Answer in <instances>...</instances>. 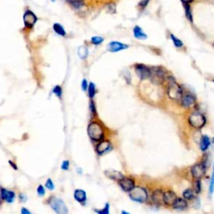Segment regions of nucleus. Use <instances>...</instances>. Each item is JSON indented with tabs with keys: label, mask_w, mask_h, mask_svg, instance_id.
<instances>
[{
	"label": "nucleus",
	"mask_w": 214,
	"mask_h": 214,
	"mask_svg": "<svg viewBox=\"0 0 214 214\" xmlns=\"http://www.w3.org/2000/svg\"><path fill=\"white\" fill-rule=\"evenodd\" d=\"M130 197L135 202H144L148 198V193L144 187H134L130 191Z\"/></svg>",
	"instance_id": "nucleus-3"
},
{
	"label": "nucleus",
	"mask_w": 214,
	"mask_h": 214,
	"mask_svg": "<svg viewBox=\"0 0 214 214\" xmlns=\"http://www.w3.org/2000/svg\"><path fill=\"white\" fill-rule=\"evenodd\" d=\"M171 40H172L173 44H174L176 48H182V47L183 46L182 41L181 40H179L178 38H177V37L175 36L174 34H171Z\"/></svg>",
	"instance_id": "nucleus-28"
},
{
	"label": "nucleus",
	"mask_w": 214,
	"mask_h": 214,
	"mask_svg": "<svg viewBox=\"0 0 214 214\" xmlns=\"http://www.w3.org/2000/svg\"><path fill=\"white\" fill-rule=\"evenodd\" d=\"M53 29H54V31H55L56 34L60 35V36L64 37L66 35V31L64 29V28L60 24H59V23L54 24V25H53Z\"/></svg>",
	"instance_id": "nucleus-23"
},
{
	"label": "nucleus",
	"mask_w": 214,
	"mask_h": 214,
	"mask_svg": "<svg viewBox=\"0 0 214 214\" xmlns=\"http://www.w3.org/2000/svg\"><path fill=\"white\" fill-rule=\"evenodd\" d=\"M105 173L108 178H110V179H113V180L120 181L122 178H124V176H123L121 172L115 171V170H106L105 171Z\"/></svg>",
	"instance_id": "nucleus-17"
},
{
	"label": "nucleus",
	"mask_w": 214,
	"mask_h": 214,
	"mask_svg": "<svg viewBox=\"0 0 214 214\" xmlns=\"http://www.w3.org/2000/svg\"><path fill=\"white\" fill-rule=\"evenodd\" d=\"M184 199L186 200H192L195 197V192L192 189H186L182 193Z\"/></svg>",
	"instance_id": "nucleus-26"
},
{
	"label": "nucleus",
	"mask_w": 214,
	"mask_h": 214,
	"mask_svg": "<svg viewBox=\"0 0 214 214\" xmlns=\"http://www.w3.org/2000/svg\"><path fill=\"white\" fill-rule=\"evenodd\" d=\"M21 212H22V213H24V214H29V213H30V212L28 211L27 209H25V208H22Z\"/></svg>",
	"instance_id": "nucleus-43"
},
{
	"label": "nucleus",
	"mask_w": 214,
	"mask_h": 214,
	"mask_svg": "<svg viewBox=\"0 0 214 214\" xmlns=\"http://www.w3.org/2000/svg\"><path fill=\"white\" fill-rule=\"evenodd\" d=\"M50 1H51L52 3H55V1H56V0H50Z\"/></svg>",
	"instance_id": "nucleus-46"
},
{
	"label": "nucleus",
	"mask_w": 214,
	"mask_h": 214,
	"mask_svg": "<svg viewBox=\"0 0 214 214\" xmlns=\"http://www.w3.org/2000/svg\"><path fill=\"white\" fill-rule=\"evenodd\" d=\"M103 41H104V39H103L102 37L94 36L91 38V43L93 44H95V45L101 44Z\"/></svg>",
	"instance_id": "nucleus-30"
},
{
	"label": "nucleus",
	"mask_w": 214,
	"mask_h": 214,
	"mask_svg": "<svg viewBox=\"0 0 214 214\" xmlns=\"http://www.w3.org/2000/svg\"><path fill=\"white\" fill-rule=\"evenodd\" d=\"M182 102V105L185 108H189L192 105L195 104V98L194 96L190 94H187V95H182V97L180 100Z\"/></svg>",
	"instance_id": "nucleus-13"
},
{
	"label": "nucleus",
	"mask_w": 214,
	"mask_h": 214,
	"mask_svg": "<svg viewBox=\"0 0 214 214\" xmlns=\"http://www.w3.org/2000/svg\"><path fill=\"white\" fill-rule=\"evenodd\" d=\"M75 198L79 202H85L86 200V193L83 190H76L75 192Z\"/></svg>",
	"instance_id": "nucleus-22"
},
{
	"label": "nucleus",
	"mask_w": 214,
	"mask_h": 214,
	"mask_svg": "<svg viewBox=\"0 0 214 214\" xmlns=\"http://www.w3.org/2000/svg\"><path fill=\"white\" fill-rule=\"evenodd\" d=\"M110 150H111V144H110V141H101V143L97 146V149H96L97 152L100 155H102V154L109 151Z\"/></svg>",
	"instance_id": "nucleus-14"
},
{
	"label": "nucleus",
	"mask_w": 214,
	"mask_h": 214,
	"mask_svg": "<svg viewBox=\"0 0 214 214\" xmlns=\"http://www.w3.org/2000/svg\"><path fill=\"white\" fill-rule=\"evenodd\" d=\"M69 166H70V162H69V161H64L61 166L62 169H64V170H68V169H69Z\"/></svg>",
	"instance_id": "nucleus-39"
},
{
	"label": "nucleus",
	"mask_w": 214,
	"mask_h": 214,
	"mask_svg": "<svg viewBox=\"0 0 214 214\" xmlns=\"http://www.w3.org/2000/svg\"><path fill=\"white\" fill-rule=\"evenodd\" d=\"M14 193L12 191H8L6 189L1 188V197L5 200L7 202H13L14 199Z\"/></svg>",
	"instance_id": "nucleus-16"
},
{
	"label": "nucleus",
	"mask_w": 214,
	"mask_h": 214,
	"mask_svg": "<svg viewBox=\"0 0 214 214\" xmlns=\"http://www.w3.org/2000/svg\"><path fill=\"white\" fill-rule=\"evenodd\" d=\"M190 125L195 129H201L205 125L207 120L205 116L201 112H193L188 117Z\"/></svg>",
	"instance_id": "nucleus-2"
},
{
	"label": "nucleus",
	"mask_w": 214,
	"mask_h": 214,
	"mask_svg": "<svg viewBox=\"0 0 214 214\" xmlns=\"http://www.w3.org/2000/svg\"><path fill=\"white\" fill-rule=\"evenodd\" d=\"M53 92H54V94H55V95L56 96H58V97H61L62 95V89L60 86H55V88H54V90H53Z\"/></svg>",
	"instance_id": "nucleus-34"
},
{
	"label": "nucleus",
	"mask_w": 214,
	"mask_h": 214,
	"mask_svg": "<svg viewBox=\"0 0 214 214\" xmlns=\"http://www.w3.org/2000/svg\"><path fill=\"white\" fill-rule=\"evenodd\" d=\"M49 204L51 206V208L56 212L57 213H67L68 210L66 206L62 201L61 199H59L57 197H52L50 199Z\"/></svg>",
	"instance_id": "nucleus-8"
},
{
	"label": "nucleus",
	"mask_w": 214,
	"mask_h": 214,
	"mask_svg": "<svg viewBox=\"0 0 214 214\" xmlns=\"http://www.w3.org/2000/svg\"><path fill=\"white\" fill-rule=\"evenodd\" d=\"M23 21H24V25H25V28L32 29L38 21V18H37L36 14L32 10L27 9L24 13Z\"/></svg>",
	"instance_id": "nucleus-6"
},
{
	"label": "nucleus",
	"mask_w": 214,
	"mask_h": 214,
	"mask_svg": "<svg viewBox=\"0 0 214 214\" xmlns=\"http://www.w3.org/2000/svg\"><path fill=\"white\" fill-rule=\"evenodd\" d=\"M107 13H109L110 14H113L116 13V3L114 2H110L105 4Z\"/></svg>",
	"instance_id": "nucleus-25"
},
{
	"label": "nucleus",
	"mask_w": 214,
	"mask_h": 214,
	"mask_svg": "<svg viewBox=\"0 0 214 214\" xmlns=\"http://www.w3.org/2000/svg\"><path fill=\"white\" fill-rule=\"evenodd\" d=\"M20 199L22 200V202H25V200H26V197L23 196V194H20Z\"/></svg>",
	"instance_id": "nucleus-45"
},
{
	"label": "nucleus",
	"mask_w": 214,
	"mask_h": 214,
	"mask_svg": "<svg viewBox=\"0 0 214 214\" xmlns=\"http://www.w3.org/2000/svg\"><path fill=\"white\" fill-rule=\"evenodd\" d=\"M184 10H185V15L186 18H187V20H189L191 23L193 22V11H192V8L190 3H186L183 4Z\"/></svg>",
	"instance_id": "nucleus-24"
},
{
	"label": "nucleus",
	"mask_w": 214,
	"mask_h": 214,
	"mask_svg": "<svg viewBox=\"0 0 214 214\" xmlns=\"http://www.w3.org/2000/svg\"><path fill=\"white\" fill-rule=\"evenodd\" d=\"M149 2H150V0H140V2L138 3V8L141 10H143L148 5Z\"/></svg>",
	"instance_id": "nucleus-32"
},
{
	"label": "nucleus",
	"mask_w": 214,
	"mask_h": 214,
	"mask_svg": "<svg viewBox=\"0 0 214 214\" xmlns=\"http://www.w3.org/2000/svg\"><path fill=\"white\" fill-rule=\"evenodd\" d=\"M210 145H211L210 138L208 137V136H202V138H201V141H200V149H201V151H206L209 148Z\"/></svg>",
	"instance_id": "nucleus-21"
},
{
	"label": "nucleus",
	"mask_w": 214,
	"mask_h": 214,
	"mask_svg": "<svg viewBox=\"0 0 214 214\" xmlns=\"http://www.w3.org/2000/svg\"><path fill=\"white\" fill-rule=\"evenodd\" d=\"M78 55L81 59H86L88 55V49L86 46H80L78 49Z\"/></svg>",
	"instance_id": "nucleus-27"
},
{
	"label": "nucleus",
	"mask_w": 214,
	"mask_h": 214,
	"mask_svg": "<svg viewBox=\"0 0 214 214\" xmlns=\"http://www.w3.org/2000/svg\"><path fill=\"white\" fill-rule=\"evenodd\" d=\"M133 34H134L135 38L137 39V40H147V35L146 34V33L138 25L135 26L134 29H133Z\"/></svg>",
	"instance_id": "nucleus-19"
},
{
	"label": "nucleus",
	"mask_w": 214,
	"mask_h": 214,
	"mask_svg": "<svg viewBox=\"0 0 214 214\" xmlns=\"http://www.w3.org/2000/svg\"><path fill=\"white\" fill-rule=\"evenodd\" d=\"M193 189L196 193H199L201 192V182L200 180H196V182L193 183Z\"/></svg>",
	"instance_id": "nucleus-33"
},
{
	"label": "nucleus",
	"mask_w": 214,
	"mask_h": 214,
	"mask_svg": "<svg viewBox=\"0 0 214 214\" xmlns=\"http://www.w3.org/2000/svg\"><path fill=\"white\" fill-rule=\"evenodd\" d=\"M128 44L120 43V42H117V41H112V42H110L107 44V49L110 52H118V51L128 49Z\"/></svg>",
	"instance_id": "nucleus-10"
},
{
	"label": "nucleus",
	"mask_w": 214,
	"mask_h": 214,
	"mask_svg": "<svg viewBox=\"0 0 214 214\" xmlns=\"http://www.w3.org/2000/svg\"><path fill=\"white\" fill-rule=\"evenodd\" d=\"M213 45H214V44H213Z\"/></svg>",
	"instance_id": "nucleus-47"
},
{
	"label": "nucleus",
	"mask_w": 214,
	"mask_h": 214,
	"mask_svg": "<svg viewBox=\"0 0 214 214\" xmlns=\"http://www.w3.org/2000/svg\"><path fill=\"white\" fill-rule=\"evenodd\" d=\"M86 89H87V81H86V80H83L82 90H86Z\"/></svg>",
	"instance_id": "nucleus-40"
},
{
	"label": "nucleus",
	"mask_w": 214,
	"mask_h": 214,
	"mask_svg": "<svg viewBox=\"0 0 214 214\" xmlns=\"http://www.w3.org/2000/svg\"><path fill=\"white\" fill-rule=\"evenodd\" d=\"M177 195L176 193L171 192V191H168L166 193H164V196H163V202L166 205L172 206L175 201L177 200Z\"/></svg>",
	"instance_id": "nucleus-12"
},
{
	"label": "nucleus",
	"mask_w": 214,
	"mask_h": 214,
	"mask_svg": "<svg viewBox=\"0 0 214 214\" xmlns=\"http://www.w3.org/2000/svg\"><path fill=\"white\" fill-rule=\"evenodd\" d=\"M64 1L75 10H80L86 5L85 0H64Z\"/></svg>",
	"instance_id": "nucleus-15"
},
{
	"label": "nucleus",
	"mask_w": 214,
	"mask_h": 214,
	"mask_svg": "<svg viewBox=\"0 0 214 214\" xmlns=\"http://www.w3.org/2000/svg\"><path fill=\"white\" fill-rule=\"evenodd\" d=\"M167 95L173 101H180L182 97V88L172 77L167 78Z\"/></svg>",
	"instance_id": "nucleus-1"
},
{
	"label": "nucleus",
	"mask_w": 214,
	"mask_h": 214,
	"mask_svg": "<svg viewBox=\"0 0 214 214\" xmlns=\"http://www.w3.org/2000/svg\"><path fill=\"white\" fill-rule=\"evenodd\" d=\"M37 192H38L40 196H43V195H44V193H45V190H44V187L42 185H40V186H39V187H38Z\"/></svg>",
	"instance_id": "nucleus-38"
},
{
	"label": "nucleus",
	"mask_w": 214,
	"mask_h": 214,
	"mask_svg": "<svg viewBox=\"0 0 214 214\" xmlns=\"http://www.w3.org/2000/svg\"><path fill=\"white\" fill-rule=\"evenodd\" d=\"M191 173L194 179L200 180L202 179L206 173V165L204 162H199L194 165L191 169Z\"/></svg>",
	"instance_id": "nucleus-7"
},
{
	"label": "nucleus",
	"mask_w": 214,
	"mask_h": 214,
	"mask_svg": "<svg viewBox=\"0 0 214 214\" xmlns=\"http://www.w3.org/2000/svg\"><path fill=\"white\" fill-rule=\"evenodd\" d=\"M45 187L49 190H54V188H55V185H54V183H53L52 181L50 180V179H48L47 182H46Z\"/></svg>",
	"instance_id": "nucleus-36"
},
{
	"label": "nucleus",
	"mask_w": 214,
	"mask_h": 214,
	"mask_svg": "<svg viewBox=\"0 0 214 214\" xmlns=\"http://www.w3.org/2000/svg\"><path fill=\"white\" fill-rule=\"evenodd\" d=\"M214 193V164H213V170H212V174L211 177V181H210V185H209V194L210 196L212 195Z\"/></svg>",
	"instance_id": "nucleus-29"
},
{
	"label": "nucleus",
	"mask_w": 214,
	"mask_h": 214,
	"mask_svg": "<svg viewBox=\"0 0 214 214\" xmlns=\"http://www.w3.org/2000/svg\"><path fill=\"white\" fill-rule=\"evenodd\" d=\"M163 196H164V193L162 192V190H156L152 194L153 202L156 203V204H162V203L164 202H163Z\"/></svg>",
	"instance_id": "nucleus-20"
},
{
	"label": "nucleus",
	"mask_w": 214,
	"mask_h": 214,
	"mask_svg": "<svg viewBox=\"0 0 214 214\" xmlns=\"http://www.w3.org/2000/svg\"><path fill=\"white\" fill-rule=\"evenodd\" d=\"M194 1V0H181V2L183 3V4H186V3H192Z\"/></svg>",
	"instance_id": "nucleus-42"
},
{
	"label": "nucleus",
	"mask_w": 214,
	"mask_h": 214,
	"mask_svg": "<svg viewBox=\"0 0 214 214\" xmlns=\"http://www.w3.org/2000/svg\"><path fill=\"white\" fill-rule=\"evenodd\" d=\"M109 207H110V205H109L108 203H106L105 209H102V210H95V212L100 214H108L109 213Z\"/></svg>",
	"instance_id": "nucleus-35"
},
{
	"label": "nucleus",
	"mask_w": 214,
	"mask_h": 214,
	"mask_svg": "<svg viewBox=\"0 0 214 214\" xmlns=\"http://www.w3.org/2000/svg\"><path fill=\"white\" fill-rule=\"evenodd\" d=\"M9 164H10V165L12 166L13 167V169H15V170H17V169H18V167H17V166H16L15 164L13 163V162H11V161H9Z\"/></svg>",
	"instance_id": "nucleus-44"
},
{
	"label": "nucleus",
	"mask_w": 214,
	"mask_h": 214,
	"mask_svg": "<svg viewBox=\"0 0 214 214\" xmlns=\"http://www.w3.org/2000/svg\"><path fill=\"white\" fill-rule=\"evenodd\" d=\"M95 95V86L93 83H90L89 86V96L93 98Z\"/></svg>",
	"instance_id": "nucleus-31"
},
{
	"label": "nucleus",
	"mask_w": 214,
	"mask_h": 214,
	"mask_svg": "<svg viewBox=\"0 0 214 214\" xmlns=\"http://www.w3.org/2000/svg\"><path fill=\"white\" fill-rule=\"evenodd\" d=\"M89 136L94 141H101L104 137V131L98 123L93 122L88 127Z\"/></svg>",
	"instance_id": "nucleus-5"
},
{
	"label": "nucleus",
	"mask_w": 214,
	"mask_h": 214,
	"mask_svg": "<svg viewBox=\"0 0 214 214\" xmlns=\"http://www.w3.org/2000/svg\"><path fill=\"white\" fill-rule=\"evenodd\" d=\"M166 71L162 67L151 68V82L156 85H161L165 81Z\"/></svg>",
	"instance_id": "nucleus-4"
},
{
	"label": "nucleus",
	"mask_w": 214,
	"mask_h": 214,
	"mask_svg": "<svg viewBox=\"0 0 214 214\" xmlns=\"http://www.w3.org/2000/svg\"><path fill=\"white\" fill-rule=\"evenodd\" d=\"M136 73L141 80H147L151 77V68H148L144 64H136Z\"/></svg>",
	"instance_id": "nucleus-9"
},
{
	"label": "nucleus",
	"mask_w": 214,
	"mask_h": 214,
	"mask_svg": "<svg viewBox=\"0 0 214 214\" xmlns=\"http://www.w3.org/2000/svg\"><path fill=\"white\" fill-rule=\"evenodd\" d=\"M90 109L92 110V112H93V114H95V105H94V102H93V101H91V102H90Z\"/></svg>",
	"instance_id": "nucleus-41"
},
{
	"label": "nucleus",
	"mask_w": 214,
	"mask_h": 214,
	"mask_svg": "<svg viewBox=\"0 0 214 214\" xmlns=\"http://www.w3.org/2000/svg\"><path fill=\"white\" fill-rule=\"evenodd\" d=\"M124 77H125V80L128 83H131V80H132V77H131V74L128 71H124Z\"/></svg>",
	"instance_id": "nucleus-37"
},
{
	"label": "nucleus",
	"mask_w": 214,
	"mask_h": 214,
	"mask_svg": "<svg viewBox=\"0 0 214 214\" xmlns=\"http://www.w3.org/2000/svg\"><path fill=\"white\" fill-rule=\"evenodd\" d=\"M119 183L120 186L125 192H130L135 187L134 181L131 178H122L121 180L119 181Z\"/></svg>",
	"instance_id": "nucleus-11"
},
{
	"label": "nucleus",
	"mask_w": 214,
	"mask_h": 214,
	"mask_svg": "<svg viewBox=\"0 0 214 214\" xmlns=\"http://www.w3.org/2000/svg\"><path fill=\"white\" fill-rule=\"evenodd\" d=\"M173 209L176 210H184L187 208V202L186 201V199L183 198H177V200L175 201V202L172 205Z\"/></svg>",
	"instance_id": "nucleus-18"
}]
</instances>
